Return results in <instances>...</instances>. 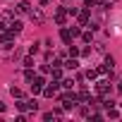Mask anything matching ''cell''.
<instances>
[{
  "label": "cell",
  "mask_w": 122,
  "mask_h": 122,
  "mask_svg": "<svg viewBox=\"0 0 122 122\" xmlns=\"http://www.w3.org/2000/svg\"><path fill=\"white\" fill-rule=\"evenodd\" d=\"M29 84H31V96H38V93L43 91V86H46V79L36 74V77H34V79H31Z\"/></svg>",
  "instance_id": "1"
},
{
  "label": "cell",
  "mask_w": 122,
  "mask_h": 122,
  "mask_svg": "<svg viewBox=\"0 0 122 122\" xmlns=\"http://www.w3.org/2000/svg\"><path fill=\"white\" fill-rule=\"evenodd\" d=\"M57 89H60V79H53L48 86H43V91H41V93H43L46 98H53V96L57 93Z\"/></svg>",
  "instance_id": "2"
},
{
  "label": "cell",
  "mask_w": 122,
  "mask_h": 122,
  "mask_svg": "<svg viewBox=\"0 0 122 122\" xmlns=\"http://www.w3.org/2000/svg\"><path fill=\"white\" fill-rule=\"evenodd\" d=\"M77 19H79V26H89V24H91V10H89V7L79 10V12H77Z\"/></svg>",
  "instance_id": "3"
},
{
  "label": "cell",
  "mask_w": 122,
  "mask_h": 122,
  "mask_svg": "<svg viewBox=\"0 0 122 122\" xmlns=\"http://www.w3.org/2000/svg\"><path fill=\"white\" fill-rule=\"evenodd\" d=\"M96 93H98V96H110V79L96 81Z\"/></svg>",
  "instance_id": "4"
},
{
  "label": "cell",
  "mask_w": 122,
  "mask_h": 122,
  "mask_svg": "<svg viewBox=\"0 0 122 122\" xmlns=\"http://www.w3.org/2000/svg\"><path fill=\"white\" fill-rule=\"evenodd\" d=\"M29 17H31V22H34V24H43V22H46V15H43V10H41V7H31Z\"/></svg>",
  "instance_id": "5"
},
{
  "label": "cell",
  "mask_w": 122,
  "mask_h": 122,
  "mask_svg": "<svg viewBox=\"0 0 122 122\" xmlns=\"http://www.w3.org/2000/svg\"><path fill=\"white\" fill-rule=\"evenodd\" d=\"M53 19H55V24L65 26V24H67V7H57V10H55V17H53Z\"/></svg>",
  "instance_id": "6"
},
{
  "label": "cell",
  "mask_w": 122,
  "mask_h": 122,
  "mask_svg": "<svg viewBox=\"0 0 122 122\" xmlns=\"http://www.w3.org/2000/svg\"><path fill=\"white\" fill-rule=\"evenodd\" d=\"M22 29H24V24H22L19 19H12V22H7V31H10L12 36H17V34L22 31Z\"/></svg>",
  "instance_id": "7"
},
{
  "label": "cell",
  "mask_w": 122,
  "mask_h": 122,
  "mask_svg": "<svg viewBox=\"0 0 122 122\" xmlns=\"http://www.w3.org/2000/svg\"><path fill=\"white\" fill-rule=\"evenodd\" d=\"M62 67H65V70H72V72H74V70L79 67V60H77V57H70V55H67V57L62 60Z\"/></svg>",
  "instance_id": "8"
},
{
  "label": "cell",
  "mask_w": 122,
  "mask_h": 122,
  "mask_svg": "<svg viewBox=\"0 0 122 122\" xmlns=\"http://www.w3.org/2000/svg\"><path fill=\"white\" fill-rule=\"evenodd\" d=\"M17 12H19V15H29V12H31V3H26V0L17 3Z\"/></svg>",
  "instance_id": "9"
},
{
  "label": "cell",
  "mask_w": 122,
  "mask_h": 122,
  "mask_svg": "<svg viewBox=\"0 0 122 122\" xmlns=\"http://www.w3.org/2000/svg\"><path fill=\"white\" fill-rule=\"evenodd\" d=\"M60 38L65 41V46H70V43H72V34H70V29H67V26L60 29Z\"/></svg>",
  "instance_id": "10"
},
{
  "label": "cell",
  "mask_w": 122,
  "mask_h": 122,
  "mask_svg": "<svg viewBox=\"0 0 122 122\" xmlns=\"http://www.w3.org/2000/svg\"><path fill=\"white\" fill-rule=\"evenodd\" d=\"M26 103V110H31V112H36L38 110V101H36V96H31L29 101H24Z\"/></svg>",
  "instance_id": "11"
},
{
  "label": "cell",
  "mask_w": 122,
  "mask_h": 122,
  "mask_svg": "<svg viewBox=\"0 0 122 122\" xmlns=\"http://www.w3.org/2000/svg\"><path fill=\"white\" fill-rule=\"evenodd\" d=\"M74 84H77V81H74L72 77H67V79H60V86H62V89H74Z\"/></svg>",
  "instance_id": "12"
},
{
  "label": "cell",
  "mask_w": 122,
  "mask_h": 122,
  "mask_svg": "<svg viewBox=\"0 0 122 122\" xmlns=\"http://www.w3.org/2000/svg\"><path fill=\"white\" fill-rule=\"evenodd\" d=\"M89 101H91V93H89L86 89H81V91H79V103H89Z\"/></svg>",
  "instance_id": "13"
},
{
  "label": "cell",
  "mask_w": 122,
  "mask_h": 122,
  "mask_svg": "<svg viewBox=\"0 0 122 122\" xmlns=\"http://www.w3.org/2000/svg\"><path fill=\"white\" fill-rule=\"evenodd\" d=\"M89 112H91V105H89V103H81V105H79V115H81V117H89Z\"/></svg>",
  "instance_id": "14"
},
{
  "label": "cell",
  "mask_w": 122,
  "mask_h": 122,
  "mask_svg": "<svg viewBox=\"0 0 122 122\" xmlns=\"http://www.w3.org/2000/svg\"><path fill=\"white\" fill-rule=\"evenodd\" d=\"M79 53H81V50H79L77 46H72V43H70V48H67V55H70V57H79Z\"/></svg>",
  "instance_id": "15"
},
{
  "label": "cell",
  "mask_w": 122,
  "mask_h": 122,
  "mask_svg": "<svg viewBox=\"0 0 122 122\" xmlns=\"http://www.w3.org/2000/svg\"><path fill=\"white\" fill-rule=\"evenodd\" d=\"M10 93H12L15 98H24V91H22L19 86H10Z\"/></svg>",
  "instance_id": "16"
},
{
  "label": "cell",
  "mask_w": 122,
  "mask_h": 122,
  "mask_svg": "<svg viewBox=\"0 0 122 122\" xmlns=\"http://www.w3.org/2000/svg\"><path fill=\"white\" fill-rule=\"evenodd\" d=\"M89 81H93V79H98V70H86V74H84Z\"/></svg>",
  "instance_id": "17"
},
{
  "label": "cell",
  "mask_w": 122,
  "mask_h": 122,
  "mask_svg": "<svg viewBox=\"0 0 122 122\" xmlns=\"http://www.w3.org/2000/svg\"><path fill=\"white\" fill-rule=\"evenodd\" d=\"M105 117H112V120H117V117H122V112H117L115 108H108V112H105Z\"/></svg>",
  "instance_id": "18"
},
{
  "label": "cell",
  "mask_w": 122,
  "mask_h": 122,
  "mask_svg": "<svg viewBox=\"0 0 122 122\" xmlns=\"http://www.w3.org/2000/svg\"><path fill=\"white\" fill-rule=\"evenodd\" d=\"M53 115H55V120H62V117H65V108H55Z\"/></svg>",
  "instance_id": "19"
},
{
  "label": "cell",
  "mask_w": 122,
  "mask_h": 122,
  "mask_svg": "<svg viewBox=\"0 0 122 122\" xmlns=\"http://www.w3.org/2000/svg\"><path fill=\"white\" fill-rule=\"evenodd\" d=\"M79 36H81V41H84V43H91V38H93V34H91V31H84V34H79Z\"/></svg>",
  "instance_id": "20"
},
{
  "label": "cell",
  "mask_w": 122,
  "mask_h": 122,
  "mask_svg": "<svg viewBox=\"0 0 122 122\" xmlns=\"http://www.w3.org/2000/svg\"><path fill=\"white\" fill-rule=\"evenodd\" d=\"M22 62H24V67H34V55H26Z\"/></svg>",
  "instance_id": "21"
},
{
  "label": "cell",
  "mask_w": 122,
  "mask_h": 122,
  "mask_svg": "<svg viewBox=\"0 0 122 122\" xmlns=\"http://www.w3.org/2000/svg\"><path fill=\"white\" fill-rule=\"evenodd\" d=\"M67 29H70V34H72V38H77V36L81 34V29H79V26H67Z\"/></svg>",
  "instance_id": "22"
},
{
  "label": "cell",
  "mask_w": 122,
  "mask_h": 122,
  "mask_svg": "<svg viewBox=\"0 0 122 122\" xmlns=\"http://www.w3.org/2000/svg\"><path fill=\"white\" fill-rule=\"evenodd\" d=\"M38 50H41V43H34V46H31V48H29V55H36V53H38Z\"/></svg>",
  "instance_id": "23"
},
{
  "label": "cell",
  "mask_w": 122,
  "mask_h": 122,
  "mask_svg": "<svg viewBox=\"0 0 122 122\" xmlns=\"http://www.w3.org/2000/svg\"><path fill=\"white\" fill-rule=\"evenodd\" d=\"M38 72H41V74H50V65H41Z\"/></svg>",
  "instance_id": "24"
},
{
  "label": "cell",
  "mask_w": 122,
  "mask_h": 122,
  "mask_svg": "<svg viewBox=\"0 0 122 122\" xmlns=\"http://www.w3.org/2000/svg\"><path fill=\"white\" fill-rule=\"evenodd\" d=\"M77 12H79L77 7H67V17H77Z\"/></svg>",
  "instance_id": "25"
},
{
  "label": "cell",
  "mask_w": 122,
  "mask_h": 122,
  "mask_svg": "<svg viewBox=\"0 0 122 122\" xmlns=\"http://www.w3.org/2000/svg\"><path fill=\"white\" fill-rule=\"evenodd\" d=\"M43 120L48 122V120H55V115H53V110H48V112H43Z\"/></svg>",
  "instance_id": "26"
},
{
  "label": "cell",
  "mask_w": 122,
  "mask_h": 122,
  "mask_svg": "<svg viewBox=\"0 0 122 122\" xmlns=\"http://www.w3.org/2000/svg\"><path fill=\"white\" fill-rule=\"evenodd\" d=\"M84 7H89V10H91V7H96V3H93V0H84Z\"/></svg>",
  "instance_id": "27"
},
{
  "label": "cell",
  "mask_w": 122,
  "mask_h": 122,
  "mask_svg": "<svg viewBox=\"0 0 122 122\" xmlns=\"http://www.w3.org/2000/svg\"><path fill=\"white\" fill-rule=\"evenodd\" d=\"M3 31H7V24H5V22H0V34H3Z\"/></svg>",
  "instance_id": "28"
},
{
  "label": "cell",
  "mask_w": 122,
  "mask_h": 122,
  "mask_svg": "<svg viewBox=\"0 0 122 122\" xmlns=\"http://www.w3.org/2000/svg\"><path fill=\"white\" fill-rule=\"evenodd\" d=\"M5 110H7V105H5L3 101H0V112H5Z\"/></svg>",
  "instance_id": "29"
},
{
  "label": "cell",
  "mask_w": 122,
  "mask_h": 122,
  "mask_svg": "<svg viewBox=\"0 0 122 122\" xmlns=\"http://www.w3.org/2000/svg\"><path fill=\"white\" fill-rule=\"evenodd\" d=\"M117 93H122V81H117Z\"/></svg>",
  "instance_id": "30"
},
{
  "label": "cell",
  "mask_w": 122,
  "mask_h": 122,
  "mask_svg": "<svg viewBox=\"0 0 122 122\" xmlns=\"http://www.w3.org/2000/svg\"><path fill=\"white\" fill-rule=\"evenodd\" d=\"M41 5H43V7H46V5H50V0H41Z\"/></svg>",
  "instance_id": "31"
}]
</instances>
